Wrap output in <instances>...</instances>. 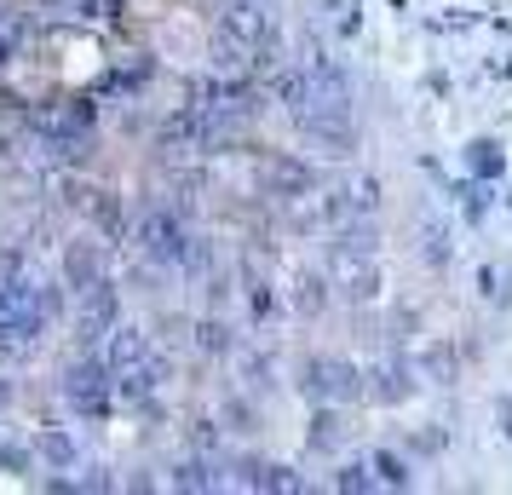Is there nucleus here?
I'll return each instance as SVG.
<instances>
[{
    "label": "nucleus",
    "mask_w": 512,
    "mask_h": 495,
    "mask_svg": "<svg viewBox=\"0 0 512 495\" xmlns=\"http://www.w3.org/2000/svg\"><path fill=\"white\" fill-rule=\"evenodd\" d=\"M415 369H420V386H455V380H461V352H455V340H426L415 352Z\"/></svg>",
    "instance_id": "2eb2a0df"
},
{
    "label": "nucleus",
    "mask_w": 512,
    "mask_h": 495,
    "mask_svg": "<svg viewBox=\"0 0 512 495\" xmlns=\"http://www.w3.org/2000/svg\"><path fill=\"white\" fill-rule=\"evenodd\" d=\"M300 392L305 403H369V369L357 357L340 352H317L300 363Z\"/></svg>",
    "instance_id": "20e7f679"
},
{
    "label": "nucleus",
    "mask_w": 512,
    "mask_h": 495,
    "mask_svg": "<svg viewBox=\"0 0 512 495\" xmlns=\"http://www.w3.org/2000/svg\"><path fill=\"white\" fill-rule=\"evenodd\" d=\"M29 444H35V455H41V472H81V461H87L70 426H41Z\"/></svg>",
    "instance_id": "4468645a"
},
{
    "label": "nucleus",
    "mask_w": 512,
    "mask_h": 495,
    "mask_svg": "<svg viewBox=\"0 0 512 495\" xmlns=\"http://www.w3.org/2000/svg\"><path fill=\"white\" fill-rule=\"evenodd\" d=\"M294 139H300L311 156H323V162H346V156H357V116L305 110V116H294Z\"/></svg>",
    "instance_id": "423d86ee"
},
{
    "label": "nucleus",
    "mask_w": 512,
    "mask_h": 495,
    "mask_svg": "<svg viewBox=\"0 0 512 495\" xmlns=\"http://www.w3.org/2000/svg\"><path fill=\"white\" fill-rule=\"evenodd\" d=\"M0 472H6V478H35V472H41L35 444H12V438H0Z\"/></svg>",
    "instance_id": "a878e982"
},
{
    "label": "nucleus",
    "mask_w": 512,
    "mask_h": 495,
    "mask_svg": "<svg viewBox=\"0 0 512 495\" xmlns=\"http://www.w3.org/2000/svg\"><path fill=\"white\" fill-rule=\"evenodd\" d=\"M328 306H334V277H328V271H300V277H294V294H288V311L311 323V317H323Z\"/></svg>",
    "instance_id": "dca6fc26"
},
{
    "label": "nucleus",
    "mask_w": 512,
    "mask_h": 495,
    "mask_svg": "<svg viewBox=\"0 0 512 495\" xmlns=\"http://www.w3.org/2000/svg\"><path fill=\"white\" fill-rule=\"evenodd\" d=\"M495 426H501V438H512V392L495 398Z\"/></svg>",
    "instance_id": "2f4dec72"
},
{
    "label": "nucleus",
    "mask_w": 512,
    "mask_h": 495,
    "mask_svg": "<svg viewBox=\"0 0 512 495\" xmlns=\"http://www.w3.org/2000/svg\"><path fill=\"white\" fill-rule=\"evenodd\" d=\"M58 398L70 403V415L104 426L110 409H116V369L104 352H75L64 369H58Z\"/></svg>",
    "instance_id": "7ed1b4c3"
},
{
    "label": "nucleus",
    "mask_w": 512,
    "mask_h": 495,
    "mask_svg": "<svg viewBox=\"0 0 512 495\" xmlns=\"http://www.w3.org/2000/svg\"><path fill=\"white\" fill-rule=\"evenodd\" d=\"M98 352L110 357V369H133V363H144V357L156 352V340H150V329H144V323H127V317H121L116 329L104 334V346H98Z\"/></svg>",
    "instance_id": "ddd939ff"
},
{
    "label": "nucleus",
    "mask_w": 512,
    "mask_h": 495,
    "mask_svg": "<svg viewBox=\"0 0 512 495\" xmlns=\"http://www.w3.org/2000/svg\"><path fill=\"white\" fill-rule=\"evenodd\" d=\"M466 179H484V185H501L507 179V150H501V139H489V133H478V139L466 144Z\"/></svg>",
    "instance_id": "6ab92c4d"
},
{
    "label": "nucleus",
    "mask_w": 512,
    "mask_h": 495,
    "mask_svg": "<svg viewBox=\"0 0 512 495\" xmlns=\"http://www.w3.org/2000/svg\"><path fill=\"white\" fill-rule=\"evenodd\" d=\"M242 380H248L254 398L277 392V363H271V352H242Z\"/></svg>",
    "instance_id": "393cba45"
},
{
    "label": "nucleus",
    "mask_w": 512,
    "mask_h": 495,
    "mask_svg": "<svg viewBox=\"0 0 512 495\" xmlns=\"http://www.w3.org/2000/svg\"><path fill=\"white\" fill-rule=\"evenodd\" d=\"M231 490H271V495H300L305 478L288 461L271 455H231Z\"/></svg>",
    "instance_id": "9d476101"
},
{
    "label": "nucleus",
    "mask_w": 512,
    "mask_h": 495,
    "mask_svg": "<svg viewBox=\"0 0 512 495\" xmlns=\"http://www.w3.org/2000/svg\"><path fill=\"white\" fill-rule=\"evenodd\" d=\"M87 225H93L104 242H121V236L133 231V219H127V208H121L116 190H93V202H87Z\"/></svg>",
    "instance_id": "412c9836"
},
{
    "label": "nucleus",
    "mask_w": 512,
    "mask_h": 495,
    "mask_svg": "<svg viewBox=\"0 0 512 495\" xmlns=\"http://www.w3.org/2000/svg\"><path fill=\"white\" fill-rule=\"evenodd\" d=\"M167 490H231V455H208V449H185L173 467H167Z\"/></svg>",
    "instance_id": "1a4fd4ad"
},
{
    "label": "nucleus",
    "mask_w": 512,
    "mask_h": 495,
    "mask_svg": "<svg viewBox=\"0 0 512 495\" xmlns=\"http://www.w3.org/2000/svg\"><path fill=\"white\" fill-rule=\"evenodd\" d=\"M29 41H35V18H29V6L0 0V70L18 64V52H24Z\"/></svg>",
    "instance_id": "f3484780"
},
{
    "label": "nucleus",
    "mask_w": 512,
    "mask_h": 495,
    "mask_svg": "<svg viewBox=\"0 0 512 495\" xmlns=\"http://www.w3.org/2000/svg\"><path fill=\"white\" fill-rule=\"evenodd\" d=\"M190 346L208 357V363H219V357H236V334H231V323H225L219 311H208V317L190 323Z\"/></svg>",
    "instance_id": "aec40b11"
},
{
    "label": "nucleus",
    "mask_w": 512,
    "mask_h": 495,
    "mask_svg": "<svg viewBox=\"0 0 512 495\" xmlns=\"http://www.w3.org/2000/svg\"><path fill=\"white\" fill-rule=\"evenodd\" d=\"M121 323V283L116 277H98L93 288L75 294V352H98L104 334Z\"/></svg>",
    "instance_id": "39448f33"
},
{
    "label": "nucleus",
    "mask_w": 512,
    "mask_h": 495,
    "mask_svg": "<svg viewBox=\"0 0 512 495\" xmlns=\"http://www.w3.org/2000/svg\"><path fill=\"white\" fill-rule=\"evenodd\" d=\"M259 421H265V398H254L248 386H242V392H231V398L219 403V426H225L231 438H254Z\"/></svg>",
    "instance_id": "a211bd4d"
},
{
    "label": "nucleus",
    "mask_w": 512,
    "mask_h": 495,
    "mask_svg": "<svg viewBox=\"0 0 512 495\" xmlns=\"http://www.w3.org/2000/svg\"><path fill=\"white\" fill-rule=\"evenodd\" d=\"M489 300H495L501 311H512V260L501 265V271H495V294H489Z\"/></svg>",
    "instance_id": "7c9ffc66"
},
{
    "label": "nucleus",
    "mask_w": 512,
    "mask_h": 495,
    "mask_svg": "<svg viewBox=\"0 0 512 495\" xmlns=\"http://www.w3.org/2000/svg\"><path fill=\"white\" fill-rule=\"evenodd\" d=\"M52 334V317L41 306V271H0V357H18Z\"/></svg>",
    "instance_id": "f257e3e1"
},
{
    "label": "nucleus",
    "mask_w": 512,
    "mask_h": 495,
    "mask_svg": "<svg viewBox=\"0 0 512 495\" xmlns=\"http://www.w3.org/2000/svg\"><path fill=\"white\" fill-rule=\"evenodd\" d=\"M420 392V369L409 352H386L380 363H369V403H380V409H403V403Z\"/></svg>",
    "instance_id": "6e6552de"
},
{
    "label": "nucleus",
    "mask_w": 512,
    "mask_h": 495,
    "mask_svg": "<svg viewBox=\"0 0 512 495\" xmlns=\"http://www.w3.org/2000/svg\"><path fill=\"white\" fill-rule=\"evenodd\" d=\"M58 277L70 283V294L93 288L98 277H110V242H104L93 225L81 236H70V242H58Z\"/></svg>",
    "instance_id": "0eeeda50"
},
{
    "label": "nucleus",
    "mask_w": 512,
    "mask_h": 495,
    "mask_svg": "<svg viewBox=\"0 0 512 495\" xmlns=\"http://www.w3.org/2000/svg\"><path fill=\"white\" fill-rule=\"evenodd\" d=\"M386 340H392V346H403V340H409V334L420 329V311H409V306H392V317H386Z\"/></svg>",
    "instance_id": "c756f323"
},
{
    "label": "nucleus",
    "mask_w": 512,
    "mask_h": 495,
    "mask_svg": "<svg viewBox=\"0 0 512 495\" xmlns=\"http://www.w3.org/2000/svg\"><path fill=\"white\" fill-rule=\"evenodd\" d=\"M248 306H254V323H259V329H265V323H277V317H282L277 288L265 283V277H248Z\"/></svg>",
    "instance_id": "bb28decb"
},
{
    "label": "nucleus",
    "mask_w": 512,
    "mask_h": 495,
    "mask_svg": "<svg viewBox=\"0 0 512 495\" xmlns=\"http://www.w3.org/2000/svg\"><path fill=\"white\" fill-rule=\"evenodd\" d=\"M12 398H18V386H12V375H0V415L12 409Z\"/></svg>",
    "instance_id": "473e14b6"
},
{
    "label": "nucleus",
    "mask_w": 512,
    "mask_h": 495,
    "mask_svg": "<svg viewBox=\"0 0 512 495\" xmlns=\"http://www.w3.org/2000/svg\"><path fill=\"white\" fill-rule=\"evenodd\" d=\"M328 490H340V495H369V490H380V478H374L369 461H340V467H334V478H328Z\"/></svg>",
    "instance_id": "5701e85b"
},
{
    "label": "nucleus",
    "mask_w": 512,
    "mask_h": 495,
    "mask_svg": "<svg viewBox=\"0 0 512 495\" xmlns=\"http://www.w3.org/2000/svg\"><path fill=\"white\" fill-rule=\"evenodd\" d=\"M346 438H351V409H346V403H311L305 449H311V455H340Z\"/></svg>",
    "instance_id": "f8f14e48"
},
{
    "label": "nucleus",
    "mask_w": 512,
    "mask_h": 495,
    "mask_svg": "<svg viewBox=\"0 0 512 495\" xmlns=\"http://www.w3.org/2000/svg\"><path fill=\"white\" fill-rule=\"evenodd\" d=\"M420 254H426V265H432V271H443V265H449V225H438V219H432V225H426V248H420Z\"/></svg>",
    "instance_id": "cd10ccee"
},
{
    "label": "nucleus",
    "mask_w": 512,
    "mask_h": 495,
    "mask_svg": "<svg viewBox=\"0 0 512 495\" xmlns=\"http://www.w3.org/2000/svg\"><path fill=\"white\" fill-rule=\"evenodd\" d=\"M133 248H139V260L150 271H185L190 248H196V231H190V219L179 202H144L133 213Z\"/></svg>",
    "instance_id": "f03ea898"
},
{
    "label": "nucleus",
    "mask_w": 512,
    "mask_h": 495,
    "mask_svg": "<svg viewBox=\"0 0 512 495\" xmlns=\"http://www.w3.org/2000/svg\"><path fill=\"white\" fill-rule=\"evenodd\" d=\"M409 455H415V461H438V455H449V426L443 421H426V426H415V432H409Z\"/></svg>",
    "instance_id": "b1692460"
},
{
    "label": "nucleus",
    "mask_w": 512,
    "mask_h": 495,
    "mask_svg": "<svg viewBox=\"0 0 512 495\" xmlns=\"http://www.w3.org/2000/svg\"><path fill=\"white\" fill-rule=\"evenodd\" d=\"M351 208L357 213H380V179H374V173L351 179Z\"/></svg>",
    "instance_id": "c85d7f7f"
},
{
    "label": "nucleus",
    "mask_w": 512,
    "mask_h": 495,
    "mask_svg": "<svg viewBox=\"0 0 512 495\" xmlns=\"http://www.w3.org/2000/svg\"><path fill=\"white\" fill-rule=\"evenodd\" d=\"M328 254L340 260H380V213H351L328 225Z\"/></svg>",
    "instance_id": "9b49d317"
},
{
    "label": "nucleus",
    "mask_w": 512,
    "mask_h": 495,
    "mask_svg": "<svg viewBox=\"0 0 512 495\" xmlns=\"http://www.w3.org/2000/svg\"><path fill=\"white\" fill-rule=\"evenodd\" d=\"M369 467H374V478H380V490H415L420 484L415 455H409V449H374Z\"/></svg>",
    "instance_id": "4be33fe9"
}]
</instances>
